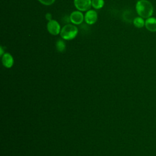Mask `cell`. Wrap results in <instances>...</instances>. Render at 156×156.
I'll list each match as a JSON object with an SVG mask.
<instances>
[{"mask_svg": "<svg viewBox=\"0 0 156 156\" xmlns=\"http://www.w3.org/2000/svg\"><path fill=\"white\" fill-rule=\"evenodd\" d=\"M135 8L137 13L143 18H150L154 12V8L152 4L147 0L138 1Z\"/></svg>", "mask_w": 156, "mask_h": 156, "instance_id": "6da1fadb", "label": "cell"}, {"mask_svg": "<svg viewBox=\"0 0 156 156\" xmlns=\"http://www.w3.org/2000/svg\"><path fill=\"white\" fill-rule=\"evenodd\" d=\"M56 49L58 52H62L65 50L66 44L63 39H58L55 43Z\"/></svg>", "mask_w": 156, "mask_h": 156, "instance_id": "9c48e42d", "label": "cell"}, {"mask_svg": "<svg viewBox=\"0 0 156 156\" xmlns=\"http://www.w3.org/2000/svg\"><path fill=\"white\" fill-rule=\"evenodd\" d=\"M104 5V0H91V6L96 10L101 9Z\"/></svg>", "mask_w": 156, "mask_h": 156, "instance_id": "30bf717a", "label": "cell"}, {"mask_svg": "<svg viewBox=\"0 0 156 156\" xmlns=\"http://www.w3.org/2000/svg\"><path fill=\"white\" fill-rule=\"evenodd\" d=\"M84 20L87 24L91 25L94 24L98 20V13L94 10L87 11L84 15Z\"/></svg>", "mask_w": 156, "mask_h": 156, "instance_id": "8992f818", "label": "cell"}, {"mask_svg": "<svg viewBox=\"0 0 156 156\" xmlns=\"http://www.w3.org/2000/svg\"><path fill=\"white\" fill-rule=\"evenodd\" d=\"M78 34L77 27L73 24H68L65 25L60 31V36L65 40H71L74 39Z\"/></svg>", "mask_w": 156, "mask_h": 156, "instance_id": "7a4b0ae2", "label": "cell"}, {"mask_svg": "<svg viewBox=\"0 0 156 156\" xmlns=\"http://www.w3.org/2000/svg\"><path fill=\"white\" fill-rule=\"evenodd\" d=\"M47 30L52 35H57L60 33L61 28L59 23L54 20L49 21L47 24Z\"/></svg>", "mask_w": 156, "mask_h": 156, "instance_id": "277c9868", "label": "cell"}, {"mask_svg": "<svg viewBox=\"0 0 156 156\" xmlns=\"http://www.w3.org/2000/svg\"><path fill=\"white\" fill-rule=\"evenodd\" d=\"M133 24L136 27L141 28L145 26V21L141 17H136L133 21Z\"/></svg>", "mask_w": 156, "mask_h": 156, "instance_id": "8fae6325", "label": "cell"}, {"mask_svg": "<svg viewBox=\"0 0 156 156\" xmlns=\"http://www.w3.org/2000/svg\"><path fill=\"white\" fill-rule=\"evenodd\" d=\"M69 20L73 24H80L84 20V15L80 11L76 10L70 14Z\"/></svg>", "mask_w": 156, "mask_h": 156, "instance_id": "5b68a950", "label": "cell"}, {"mask_svg": "<svg viewBox=\"0 0 156 156\" xmlns=\"http://www.w3.org/2000/svg\"><path fill=\"white\" fill-rule=\"evenodd\" d=\"M13 58L12 55L9 53H4L2 56V63L3 65L7 68H11L13 65Z\"/></svg>", "mask_w": 156, "mask_h": 156, "instance_id": "52a82bcc", "label": "cell"}, {"mask_svg": "<svg viewBox=\"0 0 156 156\" xmlns=\"http://www.w3.org/2000/svg\"><path fill=\"white\" fill-rule=\"evenodd\" d=\"M75 7L80 12L90 10L91 7V0H74Z\"/></svg>", "mask_w": 156, "mask_h": 156, "instance_id": "3957f363", "label": "cell"}, {"mask_svg": "<svg viewBox=\"0 0 156 156\" xmlns=\"http://www.w3.org/2000/svg\"><path fill=\"white\" fill-rule=\"evenodd\" d=\"M38 1L44 5H51L55 2V0H38Z\"/></svg>", "mask_w": 156, "mask_h": 156, "instance_id": "7c38bea8", "label": "cell"}, {"mask_svg": "<svg viewBox=\"0 0 156 156\" xmlns=\"http://www.w3.org/2000/svg\"><path fill=\"white\" fill-rule=\"evenodd\" d=\"M52 15H51V13H47L46 14V15H45V18H46V19L49 21H51V20H52Z\"/></svg>", "mask_w": 156, "mask_h": 156, "instance_id": "4fadbf2b", "label": "cell"}, {"mask_svg": "<svg viewBox=\"0 0 156 156\" xmlns=\"http://www.w3.org/2000/svg\"><path fill=\"white\" fill-rule=\"evenodd\" d=\"M0 51H1V52H0V55H1V56H2L3 54H4V51H3L2 46H1V47H0Z\"/></svg>", "mask_w": 156, "mask_h": 156, "instance_id": "5bb4252c", "label": "cell"}, {"mask_svg": "<svg viewBox=\"0 0 156 156\" xmlns=\"http://www.w3.org/2000/svg\"><path fill=\"white\" fill-rule=\"evenodd\" d=\"M145 26L146 29L151 32H156V18H148L145 21Z\"/></svg>", "mask_w": 156, "mask_h": 156, "instance_id": "ba28073f", "label": "cell"}]
</instances>
